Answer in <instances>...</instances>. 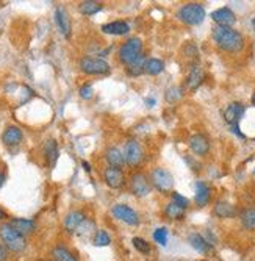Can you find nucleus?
<instances>
[{"mask_svg": "<svg viewBox=\"0 0 255 261\" xmlns=\"http://www.w3.org/2000/svg\"><path fill=\"white\" fill-rule=\"evenodd\" d=\"M132 243H133V247L136 249L138 252H141V254H149L150 252V246H149V243L146 241V240H143V238H133L132 240Z\"/></svg>", "mask_w": 255, "mask_h": 261, "instance_id": "obj_33", "label": "nucleus"}, {"mask_svg": "<svg viewBox=\"0 0 255 261\" xmlns=\"http://www.w3.org/2000/svg\"><path fill=\"white\" fill-rule=\"evenodd\" d=\"M146 102L149 103V106H152V105L155 103V100H154V99H146Z\"/></svg>", "mask_w": 255, "mask_h": 261, "instance_id": "obj_40", "label": "nucleus"}, {"mask_svg": "<svg viewBox=\"0 0 255 261\" xmlns=\"http://www.w3.org/2000/svg\"><path fill=\"white\" fill-rule=\"evenodd\" d=\"M241 224H243V227H245L246 230H251L254 232L255 230V208H248L241 213Z\"/></svg>", "mask_w": 255, "mask_h": 261, "instance_id": "obj_27", "label": "nucleus"}, {"mask_svg": "<svg viewBox=\"0 0 255 261\" xmlns=\"http://www.w3.org/2000/svg\"><path fill=\"white\" fill-rule=\"evenodd\" d=\"M172 197H174V202H176L177 205H180L182 208H188L190 202H188V199H187V197L180 196L179 193H174V194H172Z\"/></svg>", "mask_w": 255, "mask_h": 261, "instance_id": "obj_35", "label": "nucleus"}, {"mask_svg": "<svg viewBox=\"0 0 255 261\" xmlns=\"http://www.w3.org/2000/svg\"><path fill=\"white\" fill-rule=\"evenodd\" d=\"M243 114H245V105H241L240 102H234V103H230L226 108L224 119L232 127H238V122L243 117Z\"/></svg>", "mask_w": 255, "mask_h": 261, "instance_id": "obj_9", "label": "nucleus"}, {"mask_svg": "<svg viewBox=\"0 0 255 261\" xmlns=\"http://www.w3.org/2000/svg\"><path fill=\"white\" fill-rule=\"evenodd\" d=\"M3 219H5V211L0 208V221H3Z\"/></svg>", "mask_w": 255, "mask_h": 261, "instance_id": "obj_39", "label": "nucleus"}, {"mask_svg": "<svg viewBox=\"0 0 255 261\" xmlns=\"http://www.w3.org/2000/svg\"><path fill=\"white\" fill-rule=\"evenodd\" d=\"M132 191L138 197H146L150 193V183L143 174H135L132 177Z\"/></svg>", "mask_w": 255, "mask_h": 261, "instance_id": "obj_12", "label": "nucleus"}, {"mask_svg": "<svg viewBox=\"0 0 255 261\" xmlns=\"http://www.w3.org/2000/svg\"><path fill=\"white\" fill-rule=\"evenodd\" d=\"M9 225L16 232H19L20 235H24V236L33 233L34 229H36V224H34L33 221H30V219H11Z\"/></svg>", "mask_w": 255, "mask_h": 261, "instance_id": "obj_22", "label": "nucleus"}, {"mask_svg": "<svg viewBox=\"0 0 255 261\" xmlns=\"http://www.w3.org/2000/svg\"><path fill=\"white\" fill-rule=\"evenodd\" d=\"M210 197H212V193H210V188L208 185H205L204 182H198L196 183V194H194V200L198 207H205L208 202H210Z\"/></svg>", "mask_w": 255, "mask_h": 261, "instance_id": "obj_18", "label": "nucleus"}, {"mask_svg": "<svg viewBox=\"0 0 255 261\" xmlns=\"http://www.w3.org/2000/svg\"><path fill=\"white\" fill-rule=\"evenodd\" d=\"M113 216L116 219L125 222L127 225H133V227H136V225L140 224V218H138L136 211L124 204H118L113 207Z\"/></svg>", "mask_w": 255, "mask_h": 261, "instance_id": "obj_6", "label": "nucleus"}, {"mask_svg": "<svg viewBox=\"0 0 255 261\" xmlns=\"http://www.w3.org/2000/svg\"><path fill=\"white\" fill-rule=\"evenodd\" d=\"M165 216L168 219H172V221L183 219L185 218V208L177 205L176 202H171V204H168L166 208H165Z\"/></svg>", "mask_w": 255, "mask_h": 261, "instance_id": "obj_24", "label": "nucleus"}, {"mask_svg": "<svg viewBox=\"0 0 255 261\" xmlns=\"http://www.w3.org/2000/svg\"><path fill=\"white\" fill-rule=\"evenodd\" d=\"M111 243V240H110V236H108V233L105 232V230H99L97 233H96V236H94V246H97V247H105V246H108Z\"/></svg>", "mask_w": 255, "mask_h": 261, "instance_id": "obj_31", "label": "nucleus"}, {"mask_svg": "<svg viewBox=\"0 0 255 261\" xmlns=\"http://www.w3.org/2000/svg\"><path fill=\"white\" fill-rule=\"evenodd\" d=\"M213 39L219 49L230 53H237L245 47V38H243V34L232 27L216 25L213 28Z\"/></svg>", "mask_w": 255, "mask_h": 261, "instance_id": "obj_1", "label": "nucleus"}, {"mask_svg": "<svg viewBox=\"0 0 255 261\" xmlns=\"http://www.w3.org/2000/svg\"><path fill=\"white\" fill-rule=\"evenodd\" d=\"M190 149L196 153V155H205V153H208V150H210V142H208V139L198 133V135H193L190 138Z\"/></svg>", "mask_w": 255, "mask_h": 261, "instance_id": "obj_13", "label": "nucleus"}, {"mask_svg": "<svg viewBox=\"0 0 255 261\" xmlns=\"http://www.w3.org/2000/svg\"><path fill=\"white\" fill-rule=\"evenodd\" d=\"M212 19L218 23V25H223V27L234 25L235 20H237L235 13L230 8H219V9L213 11V13H212Z\"/></svg>", "mask_w": 255, "mask_h": 261, "instance_id": "obj_11", "label": "nucleus"}, {"mask_svg": "<svg viewBox=\"0 0 255 261\" xmlns=\"http://www.w3.org/2000/svg\"><path fill=\"white\" fill-rule=\"evenodd\" d=\"M141 49H143V42L140 38H132L127 42L122 44V47L119 49V60L129 66L130 63H133L138 56L141 55Z\"/></svg>", "mask_w": 255, "mask_h": 261, "instance_id": "obj_4", "label": "nucleus"}, {"mask_svg": "<svg viewBox=\"0 0 255 261\" xmlns=\"http://www.w3.org/2000/svg\"><path fill=\"white\" fill-rule=\"evenodd\" d=\"M80 97L82 99H91L92 97V86L91 85H83L80 88Z\"/></svg>", "mask_w": 255, "mask_h": 261, "instance_id": "obj_36", "label": "nucleus"}, {"mask_svg": "<svg viewBox=\"0 0 255 261\" xmlns=\"http://www.w3.org/2000/svg\"><path fill=\"white\" fill-rule=\"evenodd\" d=\"M39 261H52V260H39Z\"/></svg>", "mask_w": 255, "mask_h": 261, "instance_id": "obj_44", "label": "nucleus"}, {"mask_svg": "<svg viewBox=\"0 0 255 261\" xmlns=\"http://www.w3.org/2000/svg\"><path fill=\"white\" fill-rule=\"evenodd\" d=\"M3 182H5V175H3L2 172H0V186L3 185Z\"/></svg>", "mask_w": 255, "mask_h": 261, "instance_id": "obj_38", "label": "nucleus"}, {"mask_svg": "<svg viewBox=\"0 0 255 261\" xmlns=\"http://www.w3.org/2000/svg\"><path fill=\"white\" fill-rule=\"evenodd\" d=\"M103 180H105V183L113 189L121 188L124 185V174L121 169L107 168L105 171H103Z\"/></svg>", "mask_w": 255, "mask_h": 261, "instance_id": "obj_14", "label": "nucleus"}, {"mask_svg": "<svg viewBox=\"0 0 255 261\" xmlns=\"http://www.w3.org/2000/svg\"><path fill=\"white\" fill-rule=\"evenodd\" d=\"M83 222H85V213H82V211H71L64 218V229L67 232H75Z\"/></svg>", "mask_w": 255, "mask_h": 261, "instance_id": "obj_19", "label": "nucleus"}, {"mask_svg": "<svg viewBox=\"0 0 255 261\" xmlns=\"http://www.w3.org/2000/svg\"><path fill=\"white\" fill-rule=\"evenodd\" d=\"M124 157H125V163L129 166H136L143 158V150L140 147L136 141H129L125 144V150H124Z\"/></svg>", "mask_w": 255, "mask_h": 261, "instance_id": "obj_8", "label": "nucleus"}, {"mask_svg": "<svg viewBox=\"0 0 255 261\" xmlns=\"http://www.w3.org/2000/svg\"><path fill=\"white\" fill-rule=\"evenodd\" d=\"M213 213H215V216L221 218V219H230V218H234L237 215V210H235L234 205L229 204V202L219 200V202H216Z\"/></svg>", "mask_w": 255, "mask_h": 261, "instance_id": "obj_20", "label": "nucleus"}, {"mask_svg": "<svg viewBox=\"0 0 255 261\" xmlns=\"http://www.w3.org/2000/svg\"><path fill=\"white\" fill-rule=\"evenodd\" d=\"M55 22L58 30L63 33V36L66 38L71 36V19H69L67 11L63 6H58L55 9Z\"/></svg>", "mask_w": 255, "mask_h": 261, "instance_id": "obj_10", "label": "nucleus"}, {"mask_svg": "<svg viewBox=\"0 0 255 261\" xmlns=\"http://www.w3.org/2000/svg\"><path fill=\"white\" fill-rule=\"evenodd\" d=\"M8 258V252H6V247L3 243H0V261H5Z\"/></svg>", "mask_w": 255, "mask_h": 261, "instance_id": "obj_37", "label": "nucleus"}, {"mask_svg": "<svg viewBox=\"0 0 255 261\" xmlns=\"http://www.w3.org/2000/svg\"><path fill=\"white\" fill-rule=\"evenodd\" d=\"M105 158L108 161V164L114 169H121L122 166L125 164V157H124V152H121L119 149L116 147H110L105 153Z\"/></svg>", "mask_w": 255, "mask_h": 261, "instance_id": "obj_21", "label": "nucleus"}, {"mask_svg": "<svg viewBox=\"0 0 255 261\" xmlns=\"http://www.w3.org/2000/svg\"><path fill=\"white\" fill-rule=\"evenodd\" d=\"M83 166H85V169H86V171H88V172H89V171H91V168H89V164H88V163H86V161H85V163H83Z\"/></svg>", "mask_w": 255, "mask_h": 261, "instance_id": "obj_41", "label": "nucleus"}, {"mask_svg": "<svg viewBox=\"0 0 255 261\" xmlns=\"http://www.w3.org/2000/svg\"><path fill=\"white\" fill-rule=\"evenodd\" d=\"M102 31L107 34H114V36H121V34H127L130 31V25L124 20H114L102 25Z\"/></svg>", "mask_w": 255, "mask_h": 261, "instance_id": "obj_15", "label": "nucleus"}, {"mask_svg": "<svg viewBox=\"0 0 255 261\" xmlns=\"http://www.w3.org/2000/svg\"><path fill=\"white\" fill-rule=\"evenodd\" d=\"M150 182H152V185L157 189H160V191H163V193L171 191L172 185H174L172 175L165 169H155L152 174H150Z\"/></svg>", "mask_w": 255, "mask_h": 261, "instance_id": "obj_7", "label": "nucleus"}, {"mask_svg": "<svg viewBox=\"0 0 255 261\" xmlns=\"http://www.w3.org/2000/svg\"><path fill=\"white\" fill-rule=\"evenodd\" d=\"M252 25H254V30H255V19H254V22H252Z\"/></svg>", "mask_w": 255, "mask_h": 261, "instance_id": "obj_43", "label": "nucleus"}, {"mask_svg": "<svg viewBox=\"0 0 255 261\" xmlns=\"http://www.w3.org/2000/svg\"><path fill=\"white\" fill-rule=\"evenodd\" d=\"M252 103L255 105V94H254V96H252Z\"/></svg>", "mask_w": 255, "mask_h": 261, "instance_id": "obj_42", "label": "nucleus"}, {"mask_svg": "<svg viewBox=\"0 0 255 261\" xmlns=\"http://www.w3.org/2000/svg\"><path fill=\"white\" fill-rule=\"evenodd\" d=\"M52 257L55 261H78L71 251H67L66 247L63 246H56L53 251H52Z\"/></svg>", "mask_w": 255, "mask_h": 261, "instance_id": "obj_28", "label": "nucleus"}, {"mask_svg": "<svg viewBox=\"0 0 255 261\" xmlns=\"http://www.w3.org/2000/svg\"><path fill=\"white\" fill-rule=\"evenodd\" d=\"M22 138H24V135H22V130L19 127H8L2 135L3 144L8 146V147L17 146L19 142L22 141Z\"/></svg>", "mask_w": 255, "mask_h": 261, "instance_id": "obj_16", "label": "nucleus"}, {"mask_svg": "<svg viewBox=\"0 0 255 261\" xmlns=\"http://www.w3.org/2000/svg\"><path fill=\"white\" fill-rule=\"evenodd\" d=\"M78 9H80V13L85 14V16H92V14L99 13V11L102 9V3L92 2V0H85V2H82L78 5Z\"/></svg>", "mask_w": 255, "mask_h": 261, "instance_id": "obj_29", "label": "nucleus"}, {"mask_svg": "<svg viewBox=\"0 0 255 261\" xmlns=\"http://www.w3.org/2000/svg\"><path fill=\"white\" fill-rule=\"evenodd\" d=\"M165 69V63L158 60V58H150V60L146 61V66H144V72L149 74V75H158L163 72Z\"/></svg>", "mask_w": 255, "mask_h": 261, "instance_id": "obj_25", "label": "nucleus"}, {"mask_svg": "<svg viewBox=\"0 0 255 261\" xmlns=\"http://www.w3.org/2000/svg\"><path fill=\"white\" fill-rule=\"evenodd\" d=\"M182 97V89L180 88H171V89H168V92H166V100L168 102H174V100H177V99H180Z\"/></svg>", "mask_w": 255, "mask_h": 261, "instance_id": "obj_34", "label": "nucleus"}, {"mask_svg": "<svg viewBox=\"0 0 255 261\" xmlns=\"http://www.w3.org/2000/svg\"><path fill=\"white\" fill-rule=\"evenodd\" d=\"M146 61H147V60H146V56H144V55H140V56H138L133 63H130L129 66H127V72H129V75L136 77V75L143 74V72H144Z\"/></svg>", "mask_w": 255, "mask_h": 261, "instance_id": "obj_30", "label": "nucleus"}, {"mask_svg": "<svg viewBox=\"0 0 255 261\" xmlns=\"http://www.w3.org/2000/svg\"><path fill=\"white\" fill-rule=\"evenodd\" d=\"M202 81H204V70L199 64H196L191 67L190 74L187 77V86H188V89L194 91L202 85Z\"/></svg>", "mask_w": 255, "mask_h": 261, "instance_id": "obj_17", "label": "nucleus"}, {"mask_svg": "<svg viewBox=\"0 0 255 261\" xmlns=\"http://www.w3.org/2000/svg\"><path fill=\"white\" fill-rule=\"evenodd\" d=\"M44 152H45V158H47L50 168H53L56 160H58V146H56V142L53 139H49L47 142H45V146H44Z\"/></svg>", "mask_w": 255, "mask_h": 261, "instance_id": "obj_26", "label": "nucleus"}, {"mask_svg": "<svg viewBox=\"0 0 255 261\" xmlns=\"http://www.w3.org/2000/svg\"><path fill=\"white\" fill-rule=\"evenodd\" d=\"M80 69L88 75H103L110 72V64L105 60H100V58L85 56L80 60Z\"/></svg>", "mask_w": 255, "mask_h": 261, "instance_id": "obj_5", "label": "nucleus"}, {"mask_svg": "<svg viewBox=\"0 0 255 261\" xmlns=\"http://www.w3.org/2000/svg\"><path fill=\"white\" fill-rule=\"evenodd\" d=\"M0 240L11 252H22L27 247V240L9 225V222L0 225Z\"/></svg>", "mask_w": 255, "mask_h": 261, "instance_id": "obj_2", "label": "nucleus"}, {"mask_svg": "<svg viewBox=\"0 0 255 261\" xmlns=\"http://www.w3.org/2000/svg\"><path fill=\"white\" fill-rule=\"evenodd\" d=\"M154 241L160 246H166L168 244V230L165 227H160L154 232Z\"/></svg>", "mask_w": 255, "mask_h": 261, "instance_id": "obj_32", "label": "nucleus"}, {"mask_svg": "<svg viewBox=\"0 0 255 261\" xmlns=\"http://www.w3.org/2000/svg\"><path fill=\"white\" fill-rule=\"evenodd\" d=\"M188 241H190V244H191V247L194 249V251L199 252V254H208V251L212 249V246L207 243V240L201 233H191L188 236Z\"/></svg>", "mask_w": 255, "mask_h": 261, "instance_id": "obj_23", "label": "nucleus"}, {"mask_svg": "<svg viewBox=\"0 0 255 261\" xmlns=\"http://www.w3.org/2000/svg\"><path fill=\"white\" fill-rule=\"evenodd\" d=\"M177 17L188 25H199L205 19V9L199 3H187L179 9Z\"/></svg>", "mask_w": 255, "mask_h": 261, "instance_id": "obj_3", "label": "nucleus"}]
</instances>
